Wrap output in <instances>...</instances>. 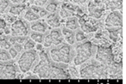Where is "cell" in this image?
<instances>
[{"instance_id": "83f0119b", "label": "cell", "mask_w": 126, "mask_h": 84, "mask_svg": "<svg viewBox=\"0 0 126 84\" xmlns=\"http://www.w3.org/2000/svg\"><path fill=\"white\" fill-rule=\"evenodd\" d=\"M2 16H3V18L6 21V23L9 24V25H11L13 23H15L16 20H17L18 18H19V17H17V16H15V15H13V14H10L9 13H6L4 14H3Z\"/></svg>"}, {"instance_id": "44dd1931", "label": "cell", "mask_w": 126, "mask_h": 84, "mask_svg": "<svg viewBox=\"0 0 126 84\" xmlns=\"http://www.w3.org/2000/svg\"><path fill=\"white\" fill-rule=\"evenodd\" d=\"M89 39H91V36L86 34L84 31H82L80 28L75 30V41H76V43L82 42L84 40H89Z\"/></svg>"}, {"instance_id": "277c9868", "label": "cell", "mask_w": 126, "mask_h": 84, "mask_svg": "<svg viewBox=\"0 0 126 84\" xmlns=\"http://www.w3.org/2000/svg\"><path fill=\"white\" fill-rule=\"evenodd\" d=\"M39 56L35 49L29 50H23L16 59V64L22 74L30 71L36 64Z\"/></svg>"}, {"instance_id": "5bb4252c", "label": "cell", "mask_w": 126, "mask_h": 84, "mask_svg": "<svg viewBox=\"0 0 126 84\" xmlns=\"http://www.w3.org/2000/svg\"><path fill=\"white\" fill-rule=\"evenodd\" d=\"M108 40L111 44L122 40V27L114 29H106Z\"/></svg>"}, {"instance_id": "7402d4cb", "label": "cell", "mask_w": 126, "mask_h": 84, "mask_svg": "<svg viewBox=\"0 0 126 84\" xmlns=\"http://www.w3.org/2000/svg\"><path fill=\"white\" fill-rule=\"evenodd\" d=\"M44 36L45 34H42V33H39V32H34V31H30L29 34V37L32 40H34L36 44H42L44 40Z\"/></svg>"}, {"instance_id": "7a4b0ae2", "label": "cell", "mask_w": 126, "mask_h": 84, "mask_svg": "<svg viewBox=\"0 0 126 84\" xmlns=\"http://www.w3.org/2000/svg\"><path fill=\"white\" fill-rule=\"evenodd\" d=\"M73 49L75 55L72 64L78 67L83 63L93 58L96 50V45L89 39L82 42L76 43L73 46Z\"/></svg>"}, {"instance_id": "f1b7e54d", "label": "cell", "mask_w": 126, "mask_h": 84, "mask_svg": "<svg viewBox=\"0 0 126 84\" xmlns=\"http://www.w3.org/2000/svg\"><path fill=\"white\" fill-rule=\"evenodd\" d=\"M35 45H36V43L34 42V40H32L29 37V38H28V40L25 41V43L23 45L24 50H33V49H34V47H35Z\"/></svg>"}, {"instance_id": "603a6c76", "label": "cell", "mask_w": 126, "mask_h": 84, "mask_svg": "<svg viewBox=\"0 0 126 84\" xmlns=\"http://www.w3.org/2000/svg\"><path fill=\"white\" fill-rule=\"evenodd\" d=\"M29 6L31 8V9L33 10L34 13L37 14L40 16V19H44L47 15L48 12L46 11L44 7H38V6H34V5H29Z\"/></svg>"}, {"instance_id": "8d00e7d4", "label": "cell", "mask_w": 126, "mask_h": 84, "mask_svg": "<svg viewBox=\"0 0 126 84\" xmlns=\"http://www.w3.org/2000/svg\"><path fill=\"white\" fill-rule=\"evenodd\" d=\"M56 1H58V2H60V3H62L63 1H65V0H56Z\"/></svg>"}, {"instance_id": "52a82bcc", "label": "cell", "mask_w": 126, "mask_h": 84, "mask_svg": "<svg viewBox=\"0 0 126 84\" xmlns=\"http://www.w3.org/2000/svg\"><path fill=\"white\" fill-rule=\"evenodd\" d=\"M78 21L81 30L84 31L86 34H89L91 37L99 29L103 27V20L93 19V18L89 17L87 14H84L82 17L79 18Z\"/></svg>"}, {"instance_id": "8992f818", "label": "cell", "mask_w": 126, "mask_h": 84, "mask_svg": "<svg viewBox=\"0 0 126 84\" xmlns=\"http://www.w3.org/2000/svg\"><path fill=\"white\" fill-rule=\"evenodd\" d=\"M22 76L15 60L7 62L0 61V79H22Z\"/></svg>"}, {"instance_id": "484cf974", "label": "cell", "mask_w": 126, "mask_h": 84, "mask_svg": "<svg viewBox=\"0 0 126 84\" xmlns=\"http://www.w3.org/2000/svg\"><path fill=\"white\" fill-rule=\"evenodd\" d=\"M11 3L9 0H0V15L8 13Z\"/></svg>"}, {"instance_id": "cb8c5ba5", "label": "cell", "mask_w": 126, "mask_h": 84, "mask_svg": "<svg viewBox=\"0 0 126 84\" xmlns=\"http://www.w3.org/2000/svg\"><path fill=\"white\" fill-rule=\"evenodd\" d=\"M67 67H68V72H69V75H70L71 78H74V79L80 78L78 67H76V66H74L72 64H69Z\"/></svg>"}, {"instance_id": "9a60e30c", "label": "cell", "mask_w": 126, "mask_h": 84, "mask_svg": "<svg viewBox=\"0 0 126 84\" xmlns=\"http://www.w3.org/2000/svg\"><path fill=\"white\" fill-rule=\"evenodd\" d=\"M107 13L110 11H122V0H102Z\"/></svg>"}, {"instance_id": "9c48e42d", "label": "cell", "mask_w": 126, "mask_h": 84, "mask_svg": "<svg viewBox=\"0 0 126 84\" xmlns=\"http://www.w3.org/2000/svg\"><path fill=\"white\" fill-rule=\"evenodd\" d=\"M63 42H64V40L62 37L61 28H55L50 29L49 31L45 34L42 45L45 48L50 49L51 47L57 46Z\"/></svg>"}, {"instance_id": "74e56055", "label": "cell", "mask_w": 126, "mask_h": 84, "mask_svg": "<svg viewBox=\"0 0 126 84\" xmlns=\"http://www.w3.org/2000/svg\"><path fill=\"white\" fill-rule=\"evenodd\" d=\"M0 50H1V48H0Z\"/></svg>"}, {"instance_id": "6da1fadb", "label": "cell", "mask_w": 126, "mask_h": 84, "mask_svg": "<svg viewBox=\"0 0 126 84\" xmlns=\"http://www.w3.org/2000/svg\"><path fill=\"white\" fill-rule=\"evenodd\" d=\"M78 71L79 77L82 79L109 78L107 66L98 62L94 58H92L78 67Z\"/></svg>"}, {"instance_id": "30bf717a", "label": "cell", "mask_w": 126, "mask_h": 84, "mask_svg": "<svg viewBox=\"0 0 126 84\" xmlns=\"http://www.w3.org/2000/svg\"><path fill=\"white\" fill-rule=\"evenodd\" d=\"M103 24L105 29L121 28L123 26V16L122 11L108 12L103 19Z\"/></svg>"}, {"instance_id": "4dcf8cb0", "label": "cell", "mask_w": 126, "mask_h": 84, "mask_svg": "<svg viewBox=\"0 0 126 84\" xmlns=\"http://www.w3.org/2000/svg\"><path fill=\"white\" fill-rule=\"evenodd\" d=\"M7 26H8V24L6 23V21L3 18V16L0 15V36L4 34L5 29Z\"/></svg>"}, {"instance_id": "4316f807", "label": "cell", "mask_w": 126, "mask_h": 84, "mask_svg": "<svg viewBox=\"0 0 126 84\" xmlns=\"http://www.w3.org/2000/svg\"><path fill=\"white\" fill-rule=\"evenodd\" d=\"M0 61H3V62L12 61V58L9 53V50H4V49H1L0 50Z\"/></svg>"}, {"instance_id": "d6a6232c", "label": "cell", "mask_w": 126, "mask_h": 84, "mask_svg": "<svg viewBox=\"0 0 126 84\" xmlns=\"http://www.w3.org/2000/svg\"><path fill=\"white\" fill-rule=\"evenodd\" d=\"M8 50H9V53L10 56H11L12 60H15V61L16 59L18 58V56H19V53L15 50V47H14V46H11Z\"/></svg>"}, {"instance_id": "5b68a950", "label": "cell", "mask_w": 126, "mask_h": 84, "mask_svg": "<svg viewBox=\"0 0 126 84\" xmlns=\"http://www.w3.org/2000/svg\"><path fill=\"white\" fill-rule=\"evenodd\" d=\"M93 58L103 65H110L114 61V54L112 44L97 45Z\"/></svg>"}, {"instance_id": "8fae6325", "label": "cell", "mask_w": 126, "mask_h": 84, "mask_svg": "<svg viewBox=\"0 0 126 84\" xmlns=\"http://www.w3.org/2000/svg\"><path fill=\"white\" fill-rule=\"evenodd\" d=\"M30 32V23L22 17H19L15 23L10 25V35L12 36H29Z\"/></svg>"}, {"instance_id": "f546056e", "label": "cell", "mask_w": 126, "mask_h": 84, "mask_svg": "<svg viewBox=\"0 0 126 84\" xmlns=\"http://www.w3.org/2000/svg\"><path fill=\"white\" fill-rule=\"evenodd\" d=\"M49 0H28V4L34 5L38 7H44Z\"/></svg>"}, {"instance_id": "4fadbf2b", "label": "cell", "mask_w": 126, "mask_h": 84, "mask_svg": "<svg viewBox=\"0 0 126 84\" xmlns=\"http://www.w3.org/2000/svg\"><path fill=\"white\" fill-rule=\"evenodd\" d=\"M30 31L46 34V32L49 31V30H50V28L47 25V24L46 23V21H45L43 19H40L39 20H36V21L30 23Z\"/></svg>"}, {"instance_id": "2e32d148", "label": "cell", "mask_w": 126, "mask_h": 84, "mask_svg": "<svg viewBox=\"0 0 126 84\" xmlns=\"http://www.w3.org/2000/svg\"><path fill=\"white\" fill-rule=\"evenodd\" d=\"M29 6L28 3H16V4H11L9 7L8 13L10 14H13L17 17H20L23 14L24 10L27 9Z\"/></svg>"}, {"instance_id": "7c38bea8", "label": "cell", "mask_w": 126, "mask_h": 84, "mask_svg": "<svg viewBox=\"0 0 126 84\" xmlns=\"http://www.w3.org/2000/svg\"><path fill=\"white\" fill-rule=\"evenodd\" d=\"M43 19L50 29L62 27L63 19H62L58 13H48Z\"/></svg>"}, {"instance_id": "3957f363", "label": "cell", "mask_w": 126, "mask_h": 84, "mask_svg": "<svg viewBox=\"0 0 126 84\" xmlns=\"http://www.w3.org/2000/svg\"><path fill=\"white\" fill-rule=\"evenodd\" d=\"M48 52L52 61L66 65L72 64L75 55L73 46H71L66 42L48 49Z\"/></svg>"}, {"instance_id": "d4e9b609", "label": "cell", "mask_w": 126, "mask_h": 84, "mask_svg": "<svg viewBox=\"0 0 126 84\" xmlns=\"http://www.w3.org/2000/svg\"><path fill=\"white\" fill-rule=\"evenodd\" d=\"M11 46H12V44L9 42V36L4 35V34L0 36V48L8 50Z\"/></svg>"}, {"instance_id": "d590c367", "label": "cell", "mask_w": 126, "mask_h": 84, "mask_svg": "<svg viewBox=\"0 0 126 84\" xmlns=\"http://www.w3.org/2000/svg\"><path fill=\"white\" fill-rule=\"evenodd\" d=\"M43 48H44V46H43V45H42V44H36L35 47H34V49H35L38 52L40 51V50H41Z\"/></svg>"}, {"instance_id": "e575fe53", "label": "cell", "mask_w": 126, "mask_h": 84, "mask_svg": "<svg viewBox=\"0 0 126 84\" xmlns=\"http://www.w3.org/2000/svg\"><path fill=\"white\" fill-rule=\"evenodd\" d=\"M11 4H16V3H28V0H9Z\"/></svg>"}, {"instance_id": "d6986e66", "label": "cell", "mask_w": 126, "mask_h": 84, "mask_svg": "<svg viewBox=\"0 0 126 84\" xmlns=\"http://www.w3.org/2000/svg\"><path fill=\"white\" fill-rule=\"evenodd\" d=\"M63 27H66L69 29V30H77L78 29L80 28V25H79V21L78 19L75 16H72V17H69L66 19H63Z\"/></svg>"}, {"instance_id": "ba28073f", "label": "cell", "mask_w": 126, "mask_h": 84, "mask_svg": "<svg viewBox=\"0 0 126 84\" xmlns=\"http://www.w3.org/2000/svg\"><path fill=\"white\" fill-rule=\"evenodd\" d=\"M85 9L87 15L95 19L103 20V17L107 14L102 0H88Z\"/></svg>"}, {"instance_id": "ac0fdd59", "label": "cell", "mask_w": 126, "mask_h": 84, "mask_svg": "<svg viewBox=\"0 0 126 84\" xmlns=\"http://www.w3.org/2000/svg\"><path fill=\"white\" fill-rule=\"evenodd\" d=\"M20 17H22L24 20L28 22V23H32V22H34L36 20H39L40 19V17L37 14H35L33 10L31 9V8L30 6H28L27 9L24 10V12L23 13Z\"/></svg>"}, {"instance_id": "1f68e13d", "label": "cell", "mask_w": 126, "mask_h": 84, "mask_svg": "<svg viewBox=\"0 0 126 84\" xmlns=\"http://www.w3.org/2000/svg\"><path fill=\"white\" fill-rule=\"evenodd\" d=\"M69 2H71L73 4L79 6V7H83L85 8L88 2V0H68Z\"/></svg>"}, {"instance_id": "e0dca14e", "label": "cell", "mask_w": 126, "mask_h": 84, "mask_svg": "<svg viewBox=\"0 0 126 84\" xmlns=\"http://www.w3.org/2000/svg\"><path fill=\"white\" fill-rule=\"evenodd\" d=\"M62 30V34L64 42L67 43V44L71 45V46H74L76 44L75 41V31L72 30H69V29L66 27H62L61 28Z\"/></svg>"}, {"instance_id": "836d02e7", "label": "cell", "mask_w": 126, "mask_h": 84, "mask_svg": "<svg viewBox=\"0 0 126 84\" xmlns=\"http://www.w3.org/2000/svg\"><path fill=\"white\" fill-rule=\"evenodd\" d=\"M12 46H14L15 47V49L16 50H17L18 52L19 53H21L22 51L24 50V47H23V45H21V44H19V43H17V42H15V43H14L13 45H12Z\"/></svg>"}, {"instance_id": "ffe728a7", "label": "cell", "mask_w": 126, "mask_h": 84, "mask_svg": "<svg viewBox=\"0 0 126 84\" xmlns=\"http://www.w3.org/2000/svg\"><path fill=\"white\" fill-rule=\"evenodd\" d=\"M61 3H62L56 1V0H49L46 4L44 6V8L48 13H58L61 7Z\"/></svg>"}]
</instances>
